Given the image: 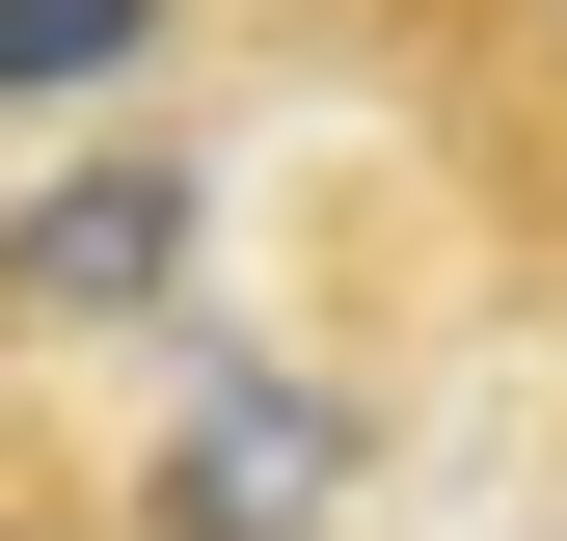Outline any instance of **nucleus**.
<instances>
[{"instance_id": "nucleus-1", "label": "nucleus", "mask_w": 567, "mask_h": 541, "mask_svg": "<svg viewBox=\"0 0 567 541\" xmlns=\"http://www.w3.org/2000/svg\"><path fill=\"white\" fill-rule=\"evenodd\" d=\"M135 514H163V541H324L351 514V379L217 353V379L163 406V460H135Z\"/></svg>"}, {"instance_id": "nucleus-3", "label": "nucleus", "mask_w": 567, "mask_h": 541, "mask_svg": "<svg viewBox=\"0 0 567 541\" xmlns=\"http://www.w3.org/2000/svg\"><path fill=\"white\" fill-rule=\"evenodd\" d=\"M163 54V0H0V109H109Z\"/></svg>"}, {"instance_id": "nucleus-2", "label": "nucleus", "mask_w": 567, "mask_h": 541, "mask_svg": "<svg viewBox=\"0 0 567 541\" xmlns=\"http://www.w3.org/2000/svg\"><path fill=\"white\" fill-rule=\"evenodd\" d=\"M189 244H217V190H189L163 135H109V163H54L28 217H0V325H163Z\"/></svg>"}]
</instances>
